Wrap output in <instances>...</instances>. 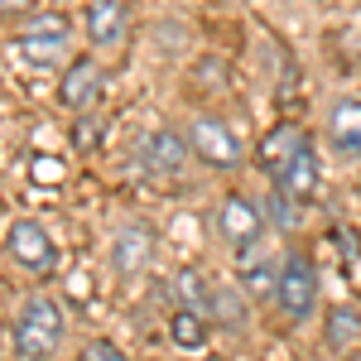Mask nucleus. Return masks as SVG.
Wrapping results in <instances>:
<instances>
[{"label": "nucleus", "instance_id": "nucleus-1", "mask_svg": "<svg viewBox=\"0 0 361 361\" xmlns=\"http://www.w3.org/2000/svg\"><path fill=\"white\" fill-rule=\"evenodd\" d=\"M5 255H10V265H20L34 279L58 275V241L34 217H15L5 226Z\"/></svg>", "mask_w": 361, "mask_h": 361}, {"label": "nucleus", "instance_id": "nucleus-2", "mask_svg": "<svg viewBox=\"0 0 361 361\" xmlns=\"http://www.w3.org/2000/svg\"><path fill=\"white\" fill-rule=\"evenodd\" d=\"M15 49L25 63L34 68H58L73 58V25L63 15H34L20 34H15Z\"/></svg>", "mask_w": 361, "mask_h": 361}, {"label": "nucleus", "instance_id": "nucleus-3", "mask_svg": "<svg viewBox=\"0 0 361 361\" xmlns=\"http://www.w3.org/2000/svg\"><path fill=\"white\" fill-rule=\"evenodd\" d=\"M275 299H279V308H284L289 323H304L308 313L318 308V270H313V260H308L304 250H289V255L279 260Z\"/></svg>", "mask_w": 361, "mask_h": 361}, {"label": "nucleus", "instance_id": "nucleus-4", "mask_svg": "<svg viewBox=\"0 0 361 361\" xmlns=\"http://www.w3.org/2000/svg\"><path fill=\"white\" fill-rule=\"evenodd\" d=\"M63 333H68L63 304H54V299H34V304L25 308V318H20V333H15V342H20V357L49 361V357L58 352Z\"/></svg>", "mask_w": 361, "mask_h": 361}, {"label": "nucleus", "instance_id": "nucleus-5", "mask_svg": "<svg viewBox=\"0 0 361 361\" xmlns=\"http://www.w3.org/2000/svg\"><path fill=\"white\" fill-rule=\"evenodd\" d=\"M188 145H193V154L207 169H236L241 164V140L231 135L226 121H217V116H193Z\"/></svg>", "mask_w": 361, "mask_h": 361}, {"label": "nucleus", "instance_id": "nucleus-6", "mask_svg": "<svg viewBox=\"0 0 361 361\" xmlns=\"http://www.w3.org/2000/svg\"><path fill=\"white\" fill-rule=\"evenodd\" d=\"M102 92H106V73H102L97 58H73L68 73L58 78V102L68 111H92L102 102Z\"/></svg>", "mask_w": 361, "mask_h": 361}, {"label": "nucleus", "instance_id": "nucleus-7", "mask_svg": "<svg viewBox=\"0 0 361 361\" xmlns=\"http://www.w3.org/2000/svg\"><path fill=\"white\" fill-rule=\"evenodd\" d=\"M260 231H265V217H260V207H255L246 193H226L222 202H217V236H222L226 246L246 250Z\"/></svg>", "mask_w": 361, "mask_h": 361}, {"label": "nucleus", "instance_id": "nucleus-8", "mask_svg": "<svg viewBox=\"0 0 361 361\" xmlns=\"http://www.w3.org/2000/svg\"><path fill=\"white\" fill-rule=\"evenodd\" d=\"M308 145V130L299 126V121H284V126H275L270 135L260 140V149H255V159H260V169L270 173V183H279L284 173H289V164L299 159V149Z\"/></svg>", "mask_w": 361, "mask_h": 361}, {"label": "nucleus", "instance_id": "nucleus-9", "mask_svg": "<svg viewBox=\"0 0 361 361\" xmlns=\"http://www.w3.org/2000/svg\"><path fill=\"white\" fill-rule=\"evenodd\" d=\"M188 154H193L188 135H173V130H149V135L140 140V164L149 169V173H159V178L178 173V169L188 164Z\"/></svg>", "mask_w": 361, "mask_h": 361}, {"label": "nucleus", "instance_id": "nucleus-10", "mask_svg": "<svg viewBox=\"0 0 361 361\" xmlns=\"http://www.w3.org/2000/svg\"><path fill=\"white\" fill-rule=\"evenodd\" d=\"M126 25H130L126 0H87V39L97 49H121L126 44Z\"/></svg>", "mask_w": 361, "mask_h": 361}, {"label": "nucleus", "instance_id": "nucleus-11", "mask_svg": "<svg viewBox=\"0 0 361 361\" xmlns=\"http://www.w3.org/2000/svg\"><path fill=\"white\" fill-rule=\"evenodd\" d=\"M149 255H154V231H149L145 222H126L121 231H116L111 265L121 270V275H140V270L149 265Z\"/></svg>", "mask_w": 361, "mask_h": 361}, {"label": "nucleus", "instance_id": "nucleus-12", "mask_svg": "<svg viewBox=\"0 0 361 361\" xmlns=\"http://www.w3.org/2000/svg\"><path fill=\"white\" fill-rule=\"evenodd\" d=\"M328 145L347 159H361V102L357 97H342L333 111H328Z\"/></svg>", "mask_w": 361, "mask_h": 361}, {"label": "nucleus", "instance_id": "nucleus-13", "mask_svg": "<svg viewBox=\"0 0 361 361\" xmlns=\"http://www.w3.org/2000/svg\"><path fill=\"white\" fill-rule=\"evenodd\" d=\"M323 342L333 357H357L361 352V313L352 304L328 308V328H323Z\"/></svg>", "mask_w": 361, "mask_h": 361}, {"label": "nucleus", "instance_id": "nucleus-14", "mask_svg": "<svg viewBox=\"0 0 361 361\" xmlns=\"http://www.w3.org/2000/svg\"><path fill=\"white\" fill-rule=\"evenodd\" d=\"M275 188H279V193H289L294 202H308V197L318 193V154H313V140L299 149V159L289 164V173L279 178Z\"/></svg>", "mask_w": 361, "mask_h": 361}, {"label": "nucleus", "instance_id": "nucleus-15", "mask_svg": "<svg viewBox=\"0 0 361 361\" xmlns=\"http://www.w3.org/2000/svg\"><path fill=\"white\" fill-rule=\"evenodd\" d=\"M169 337H173V347H183V352H202V347H207V318L193 313V308H178V313L169 318Z\"/></svg>", "mask_w": 361, "mask_h": 361}, {"label": "nucleus", "instance_id": "nucleus-16", "mask_svg": "<svg viewBox=\"0 0 361 361\" xmlns=\"http://www.w3.org/2000/svg\"><path fill=\"white\" fill-rule=\"evenodd\" d=\"M173 294L183 299L178 308H193V313H202V318H207V308L217 304V294L202 284V275H197V270H178V275H173Z\"/></svg>", "mask_w": 361, "mask_h": 361}, {"label": "nucleus", "instance_id": "nucleus-17", "mask_svg": "<svg viewBox=\"0 0 361 361\" xmlns=\"http://www.w3.org/2000/svg\"><path fill=\"white\" fill-rule=\"evenodd\" d=\"M102 135H106V121H102V116H82V121L73 126V145H78V149L102 145Z\"/></svg>", "mask_w": 361, "mask_h": 361}, {"label": "nucleus", "instance_id": "nucleus-18", "mask_svg": "<svg viewBox=\"0 0 361 361\" xmlns=\"http://www.w3.org/2000/svg\"><path fill=\"white\" fill-rule=\"evenodd\" d=\"M294 207H299V202L275 188V193H270V222H275L279 231H289V226H294Z\"/></svg>", "mask_w": 361, "mask_h": 361}, {"label": "nucleus", "instance_id": "nucleus-19", "mask_svg": "<svg viewBox=\"0 0 361 361\" xmlns=\"http://www.w3.org/2000/svg\"><path fill=\"white\" fill-rule=\"evenodd\" d=\"M78 361H126V352L116 342H87L82 352H78Z\"/></svg>", "mask_w": 361, "mask_h": 361}, {"label": "nucleus", "instance_id": "nucleus-20", "mask_svg": "<svg viewBox=\"0 0 361 361\" xmlns=\"http://www.w3.org/2000/svg\"><path fill=\"white\" fill-rule=\"evenodd\" d=\"M29 173H34V178H39V183H58V178H63V164H58V159H49V154H39V159H34V169H29Z\"/></svg>", "mask_w": 361, "mask_h": 361}, {"label": "nucleus", "instance_id": "nucleus-21", "mask_svg": "<svg viewBox=\"0 0 361 361\" xmlns=\"http://www.w3.org/2000/svg\"><path fill=\"white\" fill-rule=\"evenodd\" d=\"M0 5H5V15H20V10H29L34 0H0Z\"/></svg>", "mask_w": 361, "mask_h": 361}, {"label": "nucleus", "instance_id": "nucleus-22", "mask_svg": "<svg viewBox=\"0 0 361 361\" xmlns=\"http://www.w3.org/2000/svg\"><path fill=\"white\" fill-rule=\"evenodd\" d=\"M212 361H222V357H212Z\"/></svg>", "mask_w": 361, "mask_h": 361}]
</instances>
